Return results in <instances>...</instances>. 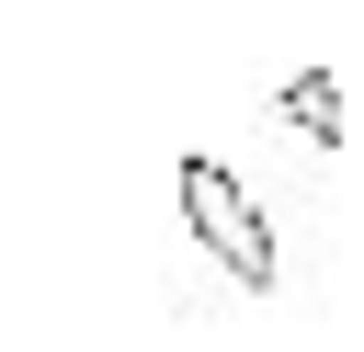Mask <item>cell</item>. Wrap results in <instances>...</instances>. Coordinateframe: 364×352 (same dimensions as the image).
Masks as SVG:
<instances>
[{"instance_id": "obj_1", "label": "cell", "mask_w": 364, "mask_h": 352, "mask_svg": "<svg viewBox=\"0 0 364 352\" xmlns=\"http://www.w3.org/2000/svg\"><path fill=\"white\" fill-rule=\"evenodd\" d=\"M182 227H193V250H205L228 284L273 295V216L250 204V182H239L228 159H182Z\"/></svg>"}, {"instance_id": "obj_2", "label": "cell", "mask_w": 364, "mask_h": 352, "mask_svg": "<svg viewBox=\"0 0 364 352\" xmlns=\"http://www.w3.org/2000/svg\"><path fill=\"white\" fill-rule=\"evenodd\" d=\"M262 114L296 125L307 148H341V79H330V68H273V79H262Z\"/></svg>"}]
</instances>
